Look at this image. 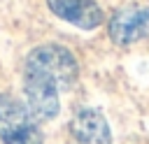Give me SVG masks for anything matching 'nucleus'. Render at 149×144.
<instances>
[{
  "instance_id": "nucleus-1",
  "label": "nucleus",
  "mask_w": 149,
  "mask_h": 144,
  "mask_svg": "<svg viewBox=\"0 0 149 144\" xmlns=\"http://www.w3.org/2000/svg\"><path fill=\"white\" fill-rule=\"evenodd\" d=\"M79 77L77 58L61 44L35 46L23 63L26 105L37 121H51L61 111V93Z\"/></svg>"
},
{
  "instance_id": "nucleus-2",
  "label": "nucleus",
  "mask_w": 149,
  "mask_h": 144,
  "mask_svg": "<svg viewBox=\"0 0 149 144\" xmlns=\"http://www.w3.org/2000/svg\"><path fill=\"white\" fill-rule=\"evenodd\" d=\"M0 142L5 144H44L37 118L23 100L0 93Z\"/></svg>"
},
{
  "instance_id": "nucleus-3",
  "label": "nucleus",
  "mask_w": 149,
  "mask_h": 144,
  "mask_svg": "<svg viewBox=\"0 0 149 144\" xmlns=\"http://www.w3.org/2000/svg\"><path fill=\"white\" fill-rule=\"evenodd\" d=\"M107 33L114 44L130 46L149 37V7L147 5H126L121 7L107 26Z\"/></svg>"
},
{
  "instance_id": "nucleus-4",
  "label": "nucleus",
  "mask_w": 149,
  "mask_h": 144,
  "mask_svg": "<svg viewBox=\"0 0 149 144\" xmlns=\"http://www.w3.org/2000/svg\"><path fill=\"white\" fill-rule=\"evenodd\" d=\"M70 135L77 144H112V130L107 118L91 107H81L72 114Z\"/></svg>"
},
{
  "instance_id": "nucleus-5",
  "label": "nucleus",
  "mask_w": 149,
  "mask_h": 144,
  "mask_svg": "<svg viewBox=\"0 0 149 144\" xmlns=\"http://www.w3.org/2000/svg\"><path fill=\"white\" fill-rule=\"evenodd\" d=\"M47 5L58 19L81 30H93L105 21V14L95 0H47Z\"/></svg>"
}]
</instances>
